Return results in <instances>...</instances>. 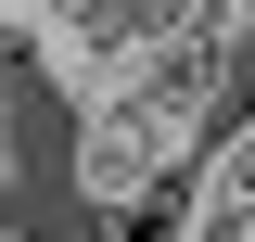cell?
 I'll return each instance as SVG.
<instances>
[{
    "mask_svg": "<svg viewBox=\"0 0 255 242\" xmlns=\"http://www.w3.org/2000/svg\"><path fill=\"white\" fill-rule=\"evenodd\" d=\"M26 38H38V64H51L77 102H102V90H128V77H140L179 26H166L153 0H38Z\"/></svg>",
    "mask_w": 255,
    "mask_h": 242,
    "instance_id": "6da1fadb",
    "label": "cell"
},
{
    "mask_svg": "<svg viewBox=\"0 0 255 242\" xmlns=\"http://www.w3.org/2000/svg\"><path fill=\"white\" fill-rule=\"evenodd\" d=\"M166 26H230V0H153Z\"/></svg>",
    "mask_w": 255,
    "mask_h": 242,
    "instance_id": "7a4b0ae2",
    "label": "cell"
},
{
    "mask_svg": "<svg viewBox=\"0 0 255 242\" xmlns=\"http://www.w3.org/2000/svg\"><path fill=\"white\" fill-rule=\"evenodd\" d=\"M0 26H38V0H0Z\"/></svg>",
    "mask_w": 255,
    "mask_h": 242,
    "instance_id": "3957f363",
    "label": "cell"
},
{
    "mask_svg": "<svg viewBox=\"0 0 255 242\" xmlns=\"http://www.w3.org/2000/svg\"><path fill=\"white\" fill-rule=\"evenodd\" d=\"M0 191H13V127H0Z\"/></svg>",
    "mask_w": 255,
    "mask_h": 242,
    "instance_id": "277c9868",
    "label": "cell"
},
{
    "mask_svg": "<svg viewBox=\"0 0 255 242\" xmlns=\"http://www.w3.org/2000/svg\"><path fill=\"white\" fill-rule=\"evenodd\" d=\"M102 242H140V230H102Z\"/></svg>",
    "mask_w": 255,
    "mask_h": 242,
    "instance_id": "5b68a950",
    "label": "cell"
}]
</instances>
